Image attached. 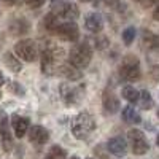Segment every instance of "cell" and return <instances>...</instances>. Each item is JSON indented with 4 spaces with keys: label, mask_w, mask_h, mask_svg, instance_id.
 <instances>
[{
    "label": "cell",
    "mask_w": 159,
    "mask_h": 159,
    "mask_svg": "<svg viewBox=\"0 0 159 159\" xmlns=\"http://www.w3.org/2000/svg\"><path fill=\"white\" fill-rule=\"evenodd\" d=\"M96 129V121L88 111L78 113L72 119V134L80 139V140H86Z\"/></svg>",
    "instance_id": "6da1fadb"
},
{
    "label": "cell",
    "mask_w": 159,
    "mask_h": 159,
    "mask_svg": "<svg viewBox=\"0 0 159 159\" xmlns=\"http://www.w3.org/2000/svg\"><path fill=\"white\" fill-rule=\"evenodd\" d=\"M91 59H92V48L89 46L88 42L76 43V45L70 49V52H69V61H70V64H73L75 67H78L80 70L86 69L88 65L91 64Z\"/></svg>",
    "instance_id": "7a4b0ae2"
},
{
    "label": "cell",
    "mask_w": 159,
    "mask_h": 159,
    "mask_svg": "<svg viewBox=\"0 0 159 159\" xmlns=\"http://www.w3.org/2000/svg\"><path fill=\"white\" fill-rule=\"evenodd\" d=\"M61 52L62 49L52 43H48L42 48V72L43 73L52 75L56 72V64H57V59L61 57Z\"/></svg>",
    "instance_id": "3957f363"
},
{
    "label": "cell",
    "mask_w": 159,
    "mask_h": 159,
    "mask_svg": "<svg viewBox=\"0 0 159 159\" xmlns=\"http://www.w3.org/2000/svg\"><path fill=\"white\" fill-rule=\"evenodd\" d=\"M119 75L126 81H137L142 76V70H140V61L135 56H126L119 65Z\"/></svg>",
    "instance_id": "277c9868"
},
{
    "label": "cell",
    "mask_w": 159,
    "mask_h": 159,
    "mask_svg": "<svg viewBox=\"0 0 159 159\" xmlns=\"http://www.w3.org/2000/svg\"><path fill=\"white\" fill-rule=\"evenodd\" d=\"M127 140H129L132 153L137 154V156H142V154H145L150 150L147 137H145V134L142 130H139V129H130L129 134H127Z\"/></svg>",
    "instance_id": "5b68a950"
},
{
    "label": "cell",
    "mask_w": 159,
    "mask_h": 159,
    "mask_svg": "<svg viewBox=\"0 0 159 159\" xmlns=\"http://www.w3.org/2000/svg\"><path fill=\"white\" fill-rule=\"evenodd\" d=\"M37 52H38V49L32 40L24 38V40H19L15 45V54L25 62H34L37 59Z\"/></svg>",
    "instance_id": "8992f818"
},
{
    "label": "cell",
    "mask_w": 159,
    "mask_h": 159,
    "mask_svg": "<svg viewBox=\"0 0 159 159\" xmlns=\"http://www.w3.org/2000/svg\"><path fill=\"white\" fill-rule=\"evenodd\" d=\"M56 34L61 40H64V42H76L78 37H80L78 25L73 21H67L64 24H59Z\"/></svg>",
    "instance_id": "52a82bcc"
},
{
    "label": "cell",
    "mask_w": 159,
    "mask_h": 159,
    "mask_svg": "<svg viewBox=\"0 0 159 159\" xmlns=\"http://www.w3.org/2000/svg\"><path fill=\"white\" fill-rule=\"evenodd\" d=\"M61 96L67 105H76L81 100L83 96V86H72V84H62L61 86Z\"/></svg>",
    "instance_id": "ba28073f"
},
{
    "label": "cell",
    "mask_w": 159,
    "mask_h": 159,
    "mask_svg": "<svg viewBox=\"0 0 159 159\" xmlns=\"http://www.w3.org/2000/svg\"><path fill=\"white\" fill-rule=\"evenodd\" d=\"M102 103H103V108L107 113L113 115L119 110V99L116 97V94L111 89H105L103 94H102Z\"/></svg>",
    "instance_id": "9c48e42d"
},
{
    "label": "cell",
    "mask_w": 159,
    "mask_h": 159,
    "mask_svg": "<svg viewBox=\"0 0 159 159\" xmlns=\"http://www.w3.org/2000/svg\"><path fill=\"white\" fill-rule=\"evenodd\" d=\"M29 118L25 116H19V115H13L11 116V127H13V132L18 139L24 137L29 130Z\"/></svg>",
    "instance_id": "30bf717a"
},
{
    "label": "cell",
    "mask_w": 159,
    "mask_h": 159,
    "mask_svg": "<svg viewBox=\"0 0 159 159\" xmlns=\"http://www.w3.org/2000/svg\"><path fill=\"white\" fill-rule=\"evenodd\" d=\"M29 140L34 145H45L49 140V132L43 126H32L29 127Z\"/></svg>",
    "instance_id": "8fae6325"
},
{
    "label": "cell",
    "mask_w": 159,
    "mask_h": 159,
    "mask_svg": "<svg viewBox=\"0 0 159 159\" xmlns=\"http://www.w3.org/2000/svg\"><path fill=\"white\" fill-rule=\"evenodd\" d=\"M107 148L111 154L118 156V157H121L127 153V142L123 139V137H113L108 140L107 143Z\"/></svg>",
    "instance_id": "7c38bea8"
},
{
    "label": "cell",
    "mask_w": 159,
    "mask_h": 159,
    "mask_svg": "<svg viewBox=\"0 0 159 159\" xmlns=\"http://www.w3.org/2000/svg\"><path fill=\"white\" fill-rule=\"evenodd\" d=\"M84 25L86 29L92 34H99L103 29V18L99 15V13H89L84 19Z\"/></svg>",
    "instance_id": "4fadbf2b"
},
{
    "label": "cell",
    "mask_w": 159,
    "mask_h": 159,
    "mask_svg": "<svg viewBox=\"0 0 159 159\" xmlns=\"http://www.w3.org/2000/svg\"><path fill=\"white\" fill-rule=\"evenodd\" d=\"M0 137H2V147L5 151H10L13 148V137L10 134L8 129V119L5 118V115L0 119Z\"/></svg>",
    "instance_id": "5bb4252c"
},
{
    "label": "cell",
    "mask_w": 159,
    "mask_h": 159,
    "mask_svg": "<svg viewBox=\"0 0 159 159\" xmlns=\"http://www.w3.org/2000/svg\"><path fill=\"white\" fill-rule=\"evenodd\" d=\"M142 43L145 48H148L150 51H159V35H156L154 32L143 29L142 30Z\"/></svg>",
    "instance_id": "9a60e30c"
},
{
    "label": "cell",
    "mask_w": 159,
    "mask_h": 159,
    "mask_svg": "<svg viewBox=\"0 0 159 159\" xmlns=\"http://www.w3.org/2000/svg\"><path fill=\"white\" fill-rule=\"evenodd\" d=\"M57 72L62 76H65L67 80H72V81H78V80L81 78V70H80L78 67H75V65L70 64V62H64L57 69Z\"/></svg>",
    "instance_id": "2e32d148"
},
{
    "label": "cell",
    "mask_w": 159,
    "mask_h": 159,
    "mask_svg": "<svg viewBox=\"0 0 159 159\" xmlns=\"http://www.w3.org/2000/svg\"><path fill=\"white\" fill-rule=\"evenodd\" d=\"M29 22L25 21L24 18H18V19H13L10 22V32L13 35H24L29 32Z\"/></svg>",
    "instance_id": "e0dca14e"
},
{
    "label": "cell",
    "mask_w": 159,
    "mask_h": 159,
    "mask_svg": "<svg viewBox=\"0 0 159 159\" xmlns=\"http://www.w3.org/2000/svg\"><path fill=\"white\" fill-rule=\"evenodd\" d=\"M70 5H72L70 0H51L49 8H51V13H54L56 16H65Z\"/></svg>",
    "instance_id": "ac0fdd59"
},
{
    "label": "cell",
    "mask_w": 159,
    "mask_h": 159,
    "mask_svg": "<svg viewBox=\"0 0 159 159\" xmlns=\"http://www.w3.org/2000/svg\"><path fill=\"white\" fill-rule=\"evenodd\" d=\"M121 116H123V121H126L127 124H139V123L142 121L140 115H139L134 108H132L130 105H127V107H124V108H123Z\"/></svg>",
    "instance_id": "d6986e66"
},
{
    "label": "cell",
    "mask_w": 159,
    "mask_h": 159,
    "mask_svg": "<svg viewBox=\"0 0 159 159\" xmlns=\"http://www.w3.org/2000/svg\"><path fill=\"white\" fill-rule=\"evenodd\" d=\"M43 27L48 32H56L59 27V16H56L54 13H48L43 19Z\"/></svg>",
    "instance_id": "ffe728a7"
},
{
    "label": "cell",
    "mask_w": 159,
    "mask_h": 159,
    "mask_svg": "<svg viewBox=\"0 0 159 159\" xmlns=\"http://www.w3.org/2000/svg\"><path fill=\"white\" fill-rule=\"evenodd\" d=\"M137 102H139V105H140V108H142V110H150V108H153V105H154L151 94H150L148 91H145V89L140 91L139 100H137Z\"/></svg>",
    "instance_id": "44dd1931"
},
{
    "label": "cell",
    "mask_w": 159,
    "mask_h": 159,
    "mask_svg": "<svg viewBox=\"0 0 159 159\" xmlns=\"http://www.w3.org/2000/svg\"><path fill=\"white\" fill-rule=\"evenodd\" d=\"M65 157H67V151H65L62 147H59V145L51 147L48 154L45 156V159H65Z\"/></svg>",
    "instance_id": "7402d4cb"
},
{
    "label": "cell",
    "mask_w": 159,
    "mask_h": 159,
    "mask_svg": "<svg viewBox=\"0 0 159 159\" xmlns=\"http://www.w3.org/2000/svg\"><path fill=\"white\" fill-rule=\"evenodd\" d=\"M3 61L7 62V65L10 67V70H13V72H21L22 65H21V62L16 59V56L13 54V52H7V54L3 56Z\"/></svg>",
    "instance_id": "603a6c76"
},
{
    "label": "cell",
    "mask_w": 159,
    "mask_h": 159,
    "mask_svg": "<svg viewBox=\"0 0 159 159\" xmlns=\"http://www.w3.org/2000/svg\"><path fill=\"white\" fill-rule=\"evenodd\" d=\"M139 94H140V91H137L135 88H132V86H124L123 88V97L130 102V103H135L139 100Z\"/></svg>",
    "instance_id": "cb8c5ba5"
},
{
    "label": "cell",
    "mask_w": 159,
    "mask_h": 159,
    "mask_svg": "<svg viewBox=\"0 0 159 159\" xmlns=\"http://www.w3.org/2000/svg\"><path fill=\"white\" fill-rule=\"evenodd\" d=\"M135 35H137L135 27H127V29H124V30H123V42H124V45L130 46L132 43H134V40H135Z\"/></svg>",
    "instance_id": "d4e9b609"
},
{
    "label": "cell",
    "mask_w": 159,
    "mask_h": 159,
    "mask_svg": "<svg viewBox=\"0 0 159 159\" xmlns=\"http://www.w3.org/2000/svg\"><path fill=\"white\" fill-rule=\"evenodd\" d=\"M78 15H80L78 7H76L75 3H72V5H70V8L67 10V13H65V16H64V18H67L69 21H75V19L78 18Z\"/></svg>",
    "instance_id": "484cf974"
},
{
    "label": "cell",
    "mask_w": 159,
    "mask_h": 159,
    "mask_svg": "<svg viewBox=\"0 0 159 159\" xmlns=\"http://www.w3.org/2000/svg\"><path fill=\"white\" fill-rule=\"evenodd\" d=\"M10 89L13 91V92H15V94H18V96H24V88L19 84V83H15V81H11L10 84Z\"/></svg>",
    "instance_id": "4316f807"
},
{
    "label": "cell",
    "mask_w": 159,
    "mask_h": 159,
    "mask_svg": "<svg viewBox=\"0 0 159 159\" xmlns=\"http://www.w3.org/2000/svg\"><path fill=\"white\" fill-rule=\"evenodd\" d=\"M96 46H97V49L107 48V46H108V40H107V37H99V38H96Z\"/></svg>",
    "instance_id": "83f0119b"
},
{
    "label": "cell",
    "mask_w": 159,
    "mask_h": 159,
    "mask_svg": "<svg viewBox=\"0 0 159 159\" xmlns=\"http://www.w3.org/2000/svg\"><path fill=\"white\" fill-rule=\"evenodd\" d=\"M150 76L153 78L154 83L159 81V65H153V67L150 69Z\"/></svg>",
    "instance_id": "f1b7e54d"
},
{
    "label": "cell",
    "mask_w": 159,
    "mask_h": 159,
    "mask_svg": "<svg viewBox=\"0 0 159 159\" xmlns=\"http://www.w3.org/2000/svg\"><path fill=\"white\" fill-rule=\"evenodd\" d=\"M24 2L27 3L30 8H40V7L46 2V0H24Z\"/></svg>",
    "instance_id": "f546056e"
},
{
    "label": "cell",
    "mask_w": 159,
    "mask_h": 159,
    "mask_svg": "<svg viewBox=\"0 0 159 159\" xmlns=\"http://www.w3.org/2000/svg\"><path fill=\"white\" fill-rule=\"evenodd\" d=\"M135 2H139L142 7H145V8H148V7H151V5H154L156 2H159V0H135Z\"/></svg>",
    "instance_id": "4dcf8cb0"
},
{
    "label": "cell",
    "mask_w": 159,
    "mask_h": 159,
    "mask_svg": "<svg viewBox=\"0 0 159 159\" xmlns=\"http://www.w3.org/2000/svg\"><path fill=\"white\" fill-rule=\"evenodd\" d=\"M3 3H5L7 7H13V5L18 3V0H3Z\"/></svg>",
    "instance_id": "1f68e13d"
},
{
    "label": "cell",
    "mask_w": 159,
    "mask_h": 159,
    "mask_svg": "<svg viewBox=\"0 0 159 159\" xmlns=\"http://www.w3.org/2000/svg\"><path fill=\"white\" fill-rule=\"evenodd\" d=\"M119 2H121V0H107V3H108L110 7H118Z\"/></svg>",
    "instance_id": "d6a6232c"
},
{
    "label": "cell",
    "mask_w": 159,
    "mask_h": 159,
    "mask_svg": "<svg viewBox=\"0 0 159 159\" xmlns=\"http://www.w3.org/2000/svg\"><path fill=\"white\" fill-rule=\"evenodd\" d=\"M154 19H156V21H159V5H157V8L154 10Z\"/></svg>",
    "instance_id": "836d02e7"
},
{
    "label": "cell",
    "mask_w": 159,
    "mask_h": 159,
    "mask_svg": "<svg viewBox=\"0 0 159 159\" xmlns=\"http://www.w3.org/2000/svg\"><path fill=\"white\" fill-rule=\"evenodd\" d=\"M3 83H5V78H3V73L0 72V86H2Z\"/></svg>",
    "instance_id": "e575fe53"
},
{
    "label": "cell",
    "mask_w": 159,
    "mask_h": 159,
    "mask_svg": "<svg viewBox=\"0 0 159 159\" xmlns=\"http://www.w3.org/2000/svg\"><path fill=\"white\" fill-rule=\"evenodd\" d=\"M156 142H157V147H159V134H157V139H156Z\"/></svg>",
    "instance_id": "d590c367"
},
{
    "label": "cell",
    "mask_w": 159,
    "mask_h": 159,
    "mask_svg": "<svg viewBox=\"0 0 159 159\" xmlns=\"http://www.w3.org/2000/svg\"><path fill=\"white\" fill-rule=\"evenodd\" d=\"M70 159H80V157H78V156H73V157H70Z\"/></svg>",
    "instance_id": "8d00e7d4"
},
{
    "label": "cell",
    "mask_w": 159,
    "mask_h": 159,
    "mask_svg": "<svg viewBox=\"0 0 159 159\" xmlns=\"http://www.w3.org/2000/svg\"><path fill=\"white\" fill-rule=\"evenodd\" d=\"M78 2H89V0H78Z\"/></svg>",
    "instance_id": "74e56055"
},
{
    "label": "cell",
    "mask_w": 159,
    "mask_h": 159,
    "mask_svg": "<svg viewBox=\"0 0 159 159\" xmlns=\"http://www.w3.org/2000/svg\"><path fill=\"white\" fill-rule=\"evenodd\" d=\"M157 118H159V108H157Z\"/></svg>",
    "instance_id": "f35d334b"
},
{
    "label": "cell",
    "mask_w": 159,
    "mask_h": 159,
    "mask_svg": "<svg viewBox=\"0 0 159 159\" xmlns=\"http://www.w3.org/2000/svg\"><path fill=\"white\" fill-rule=\"evenodd\" d=\"M89 159H92V157H89Z\"/></svg>",
    "instance_id": "ab89813d"
}]
</instances>
